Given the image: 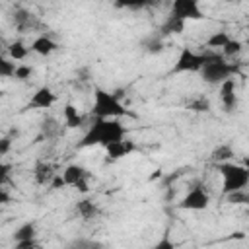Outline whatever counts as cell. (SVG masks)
Returning a JSON list of instances; mask_svg holds the SVG:
<instances>
[{"label": "cell", "mask_w": 249, "mask_h": 249, "mask_svg": "<svg viewBox=\"0 0 249 249\" xmlns=\"http://www.w3.org/2000/svg\"><path fill=\"white\" fill-rule=\"evenodd\" d=\"M204 66V54H198L191 49H183L175 60L173 72L175 74H183V72H200V68Z\"/></svg>", "instance_id": "5b68a950"}, {"label": "cell", "mask_w": 249, "mask_h": 249, "mask_svg": "<svg viewBox=\"0 0 249 249\" xmlns=\"http://www.w3.org/2000/svg\"><path fill=\"white\" fill-rule=\"evenodd\" d=\"M208 204H210V196H208L206 189L198 185V187H193L181 198V202L177 206L181 210H204V208H208Z\"/></svg>", "instance_id": "8992f818"}, {"label": "cell", "mask_w": 249, "mask_h": 249, "mask_svg": "<svg viewBox=\"0 0 249 249\" xmlns=\"http://www.w3.org/2000/svg\"><path fill=\"white\" fill-rule=\"evenodd\" d=\"M56 49H58L56 41H53V39L47 37V35H39V37H35L33 43H31V51L37 53V54H41V56H49V54H53Z\"/></svg>", "instance_id": "30bf717a"}, {"label": "cell", "mask_w": 249, "mask_h": 249, "mask_svg": "<svg viewBox=\"0 0 249 249\" xmlns=\"http://www.w3.org/2000/svg\"><path fill=\"white\" fill-rule=\"evenodd\" d=\"M31 74H33V68H31V66H27V64H19V66H16L14 78H16V80H27Z\"/></svg>", "instance_id": "4316f807"}, {"label": "cell", "mask_w": 249, "mask_h": 249, "mask_svg": "<svg viewBox=\"0 0 249 249\" xmlns=\"http://www.w3.org/2000/svg\"><path fill=\"white\" fill-rule=\"evenodd\" d=\"M226 200H228L230 204H245V202H249V195H247L245 189H241V191L228 193V195H226Z\"/></svg>", "instance_id": "d4e9b609"}, {"label": "cell", "mask_w": 249, "mask_h": 249, "mask_svg": "<svg viewBox=\"0 0 249 249\" xmlns=\"http://www.w3.org/2000/svg\"><path fill=\"white\" fill-rule=\"evenodd\" d=\"M233 237H235V239H243L245 233H243V231H233Z\"/></svg>", "instance_id": "8d00e7d4"}, {"label": "cell", "mask_w": 249, "mask_h": 249, "mask_svg": "<svg viewBox=\"0 0 249 249\" xmlns=\"http://www.w3.org/2000/svg\"><path fill=\"white\" fill-rule=\"evenodd\" d=\"M134 152V144L130 140H121V142H115V144H109L105 148V154L109 160H121L128 154Z\"/></svg>", "instance_id": "8fae6325"}, {"label": "cell", "mask_w": 249, "mask_h": 249, "mask_svg": "<svg viewBox=\"0 0 249 249\" xmlns=\"http://www.w3.org/2000/svg\"><path fill=\"white\" fill-rule=\"evenodd\" d=\"M183 29H185V21L169 14L165 18V21L161 23L160 31H161V35H177V33H183Z\"/></svg>", "instance_id": "5bb4252c"}, {"label": "cell", "mask_w": 249, "mask_h": 249, "mask_svg": "<svg viewBox=\"0 0 249 249\" xmlns=\"http://www.w3.org/2000/svg\"><path fill=\"white\" fill-rule=\"evenodd\" d=\"M10 148H12V140L10 138H0V158L6 156L10 152Z\"/></svg>", "instance_id": "4dcf8cb0"}, {"label": "cell", "mask_w": 249, "mask_h": 249, "mask_svg": "<svg viewBox=\"0 0 249 249\" xmlns=\"http://www.w3.org/2000/svg\"><path fill=\"white\" fill-rule=\"evenodd\" d=\"M62 115H64V124H66V128H80V126L84 124V117L80 115L78 107L72 105V103H66V105H64Z\"/></svg>", "instance_id": "4fadbf2b"}, {"label": "cell", "mask_w": 249, "mask_h": 249, "mask_svg": "<svg viewBox=\"0 0 249 249\" xmlns=\"http://www.w3.org/2000/svg\"><path fill=\"white\" fill-rule=\"evenodd\" d=\"M161 177V169H156L152 175H150V181H156V179H160Z\"/></svg>", "instance_id": "d590c367"}, {"label": "cell", "mask_w": 249, "mask_h": 249, "mask_svg": "<svg viewBox=\"0 0 249 249\" xmlns=\"http://www.w3.org/2000/svg\"><path fill=\"white\" fill-rule=\"evenodd\" d=\"M124 134H126V128L117 119H95L88 128V132L84 134L80 148H88V146L107 148L109 144L124 140Z\"/></svg>", "instance_id": "6da1fadb"}, {"label": "cell", "mask_w": 249, "mask_h": 249, "mask_svg": "<svg viewBox=\"0 0 249 249\" xmlns=\"http://www.w3.org/2000/svg\"><path fill=\"white\" fill-rule=\"evenodd\" d=\"M33 175H35V181H37V183L47 185V183H51V179L54 177V171H53V165H49V163L41 161V163H37V165H35Z\"/></svg>", "instance_id": "2e32d148"}, {"label": "cell", "mask_w": 249, "mask_h": 249, "mask_svg": "<svg viewBox=\"0 0 249 249\" xmlns=\"http://www.w3.org/2000/svg\"><path fill=\"white\" fill-rule=\"evenodd\" d=\"M41 132H43V136H47V138L56 136V134L60 132V124H58V121L53 119V117H47V119L41 123Z\"/></svg>", "instance_id": "d6986e66"}, {"label": "cell", "mask_w": 249, "mask_h": 249, "mask_svg": "<svg viewBox=\"0 0 249 249\" xmlns=\"http://www.w3.org/2000/svg\"><path fill=\"white\" fill-rule=\"evenodd\" d=\"M12 200V196H10V193L6 191V189H2L0 187V206H4V204H8Z\"/></svg>", "instance_id": "836d02e7"}, {"label": "cell", "mask_w": 249, "mask_h": 249, "mask_svg": "<svg viewBox=\"0 0 249 249\" xmlns=\"http://www.w3.org/2000/svg\"><path fill=\"white\" fill-rule=\"evenodd\" d=\"M218 171L222 175V193L224 195L241 191L249 183V169L245 165L226 161V163H218Z\"/></svg>", "instance_id": "3957f363"}, {"label": "cell", "mask_w": 249, "mask_h": 249, "mask_svg": "<svg viewBox=\"0 0 249 249\" xmlns=\"http://www.w3.org/2000/svg\"><path fill=\"white\" fill-rule=\"evenodd\" d=\"M8 54H10V60H23L27 56V47L21 41H14L8 47Z\"/></svg>", "instance_id": "ffe728a7"}, {"label": "cell", "mask_w": 249, "mask_h": 249, "mask_svg": "<svg viewBox=\"0 0 249 249\" xmlns=\"http://www.w3.org/2000/svg\"><path fill=\"white\" fill-rule=\"evenodd\" d=\"M14 21H16V25H18L19 29H25V27L31 23V14L25 12V10H18V12L14 14Z\"/></svg>", "instance_id": "484cf974"}, {"label": "cell", "mask_w": 249, "mask_h": 249, "mask_svg": "<svg viewBox=\"0 0 249 249\" xmlns=\"http://www.w3.org/2000/svg\"><path fill=\"white\" fill-rule=\"evenodd\" d=\"M60 175H62L64 183H66V185H72V187H74L80 179L89 177L88 169H86V167H82V165H78V163H70V165H66V167H64V171H62Z\"/></svg>", "instance_id": "7c38bea8"}, {"label": "cell", "mask_w": 249, "mask_h": 249, "mask_svg": "<svg viewBox=\"0 0 249 249\" xmlns=\"http://www.w3.org/2000/svg\"><path fill=\"white\" fill-rule=\"evenodd\" d=\"M49 187H51L53 191H58V189H64V187H66V183H64V179H62V175H56V173H54V177L51 179V183H49Z\"/></svg>", "instance_id": "83f0119b"}, {"label": "cell", "mask_w": 249, "mask_h": 249, "mask_svg": "<svg viewBox=\"0 0 249 249\" xmlns=\"http://www.w3.org/2000/svg\"><path fill=\"white\" fill-rule=\"evenodd\" d=\"M76 212H78L84 220H89V218H93V216L97 214V206H95L93 200L84 198V200H78V204H76Z\"/></svg>", "instance_id": "e0dca14e"}, {"label": "cell", "mask_w": 249, "mask_h": 249, "mask_svg": "<svg viewBox=\"0 0 249 249\" xmlns=\"http://www.w3.org/2000/svg\"><path fill=\"white\" fill-rule=\"evenodd\" d=\"M14 239H16V243H18V241H29V239H35V224H33V222L21 224V226L16 230Z\"/></svg>", "instance_id": "ac0fdd59"}, {"label": "cell", "mask_w": 249, "mask_h": 249, "mask_svg": "<svg viewBox=\"0 0 249 249\" xmlns=\"http://www.w3.org/2000/svg\"><path fill=\"white\" fill-rule=\"evenodd\" d=\"M54 101H56V93H54L51 88L41 86V88H37L35 93L31 95L27 107H29V109H49V107L54 105Z\"/></svg>", "instance_id": "ba28073f"}, {"label": "cell", "mask_w": 249, "mask_h": 249, "mask_svg": "<svg viewBox=\"0 0 249 249\" xmlns=\"http://www.w3.org/2000/svg\"><path fill=\"white\" fill-rule=\"evenodd\" d=\"M152 249H175V243H173L169 237H161Z\"/></svg>", "instance_id": "f1b7e54d"}, {"label": "cell", "mask_w": 249, "mask_h": 249, "mask_svg": "<svg viewBox=\"0 0 249 249\" xmlns=\"http://www.w3.org/2000/svg\"><path fill=\"white\" fill-rule=\"evenodd\" d=\"M16 249H39V247H37L35 239H29V241H18Z\"/></svg>", "instance_id": "1f68e13d"}, {"label": "cell", "mask_w": 249, "mask_h": 249, "mask_svg": "<svg viewBox=\"0 0 249 249\" xmlns=\"http://www.w3.org/2000/svg\"><path fill=\"white\" fill-rule=\"evenodd\" d=\"M237 72H239V66L233 64V62H226L220 54H216L212 60H208L200 68V76L208 84H222L224 80L233 78Z\"/></svg>", "instance_id": "277c9868"}, {"label": "cell", "mask_w": 249, "mask_h": 249, "mask_svg": "<svg viewBox=\"0 0 249 249\" xmlns=\"http://www.w3.org/2000/svg\"><path fill=\"white\" fill-rule=\"evenodd\" d=\"M220 99L226 111H233L237 107V95H235V80L228 78L220 84Z\"/></svg>", "instance_id": "9c48e42d"}, {"label": "cell", "mask_w": 249, "mask_h": 249, "mask_svg": "<svg viewBox=\"0 0 249 249\" xmlns=\"http://www.w3.org/2000/svg\"><path fill=\"white\" fill-rule=\"evenodd\" d=\"M148 51H150V53H161V51H163V43H161L160 39H152V41L148 43Z\"/></svg>", "instance_id": "f546056e"}, {"label": "cell", "mask_w": 249, "mask_h": 249, "mask_svg": "<svg viewBox=\"0 0 249 249\" xmlns=\"http://www.w3.org/2000/svg\"><path fill=\"white\" fill-rule=\"evenodd\" d=\"M74 187H76V189H78L80 193H88V191H89V185H88V177L80 179V181H78V183H76Z\"/></svg>", "instance_id": "d6a6232c"}, {"label": "cell", "mask_w": 249, "mask_h": 249, "mask_svg": "<svg viewBox=\"0 0 249 249\" xmlns=\"http://www.w3.org/2000/svg\"><path fill=\"white\" fill-rule=\"evenodd\" d=\"M241 49H243V43H241L239 39H230V41L224 45L222 53H224V56L233 58V56H237V54L241 53Z\"/></svg>", "instance_id": "7402d4cb"}, {"label": "cell", "mask_w": 249, "mask_h": 249, "mask_svg": "<svg viewBox=\"0 0 249 249\" xmlns=\"http://www.w3.org/2000/svg\"><path fill=\"white\" fill-rule=\"evenodd\" d=\"M187 109L196 111V113H208V111H210V101H208L206 97L198 95V97H195L193 101L187 103Z\"/></svg>", "instance_id": "603a6c76"}, {"label": "cell", "mask_w": 249, "mask_h": 249, "mask_svg": "<svg viewBox=\"0 0 249 249\" xmlns=\"http://www.w3.org/2000/svg\"><path fill=\"white\" fill-rule=\"evenodd\" d=\"M8 173H10V165H6V163L0 161V175H8Z\"/></svg>", "instance_id": "e575fe53"}, {"label": "cell", "mask_w": 249, "mask_h": 249, "mask_svg": "<svg viewBox=\"0 0 249 249\" xmlns=\"http://www.w3.org/2000/svg\"><path fill=\"white\" fill-rule=\"evenodd\" d=\"M95 119H119L124 115H130L128 109L121 103L119 97H115V93L95 88L93 89V107H91Z\"/></svg>", "instance_id": "7a4b0ae2"}, {"label": "cell", "mask_w": 249, "mask_h": 249, "mask_svg": "<svg viewBox=\"0 0 249 249\" xmlns=\"http://www.w3.org/2000/svg\"><path fill=\"white\" fill-rule=\"evenodd\" d=\"M171 16L187 21V19H202L204 14L196 0H175L171 4Z\"/></svg>", "instance_id": "52a82bcc"}, {"label": "cell", "mask_w": 249, "mask_h": 249, "mask_svg": "<svg viewBox=\"0 0 249 249\" xmlns=\"http://www.w3.org/2000/svg\"><path fill=\"white\" fill-rule=\"evenodd\" d=\"M230 39H231V37H230L226 31H216V33H212V35L208 37L206 45H208L210 49H224V45H226Z\"/></svg>", "instance_id": "44dd1931"}, {"label": "cell", "mask_w": 249, "mask_h": 249, "mask_svg": "<svg viewBox=\"0 0 249 249\" xmlns=\"http://www.w3.org/2000/svg\"><path fill=\"white\" fill-rule=\"evenodd\" d=\"M210 158H212V161H214L216 165H218V163H226V161H230V160L233 158V148H231L230 144H220V146H216V148L212 150Z\"/></svg>", "instance_id": "9a60e30c"}, {"label": "cell", "mask_w": 249, "mask_h": 249, "mask_svg": "<svg viewBox=\"0 0 249 249\" xmlns=\"http://www.w3.org/2000/svg\"><path fill=\"white\" fill-rule=\"evenodd\" d=\"M14 72H16V62L0 54V78H14Z\"/></svg>", "instance_id": "cb8c5ba5"}]
</instances>
